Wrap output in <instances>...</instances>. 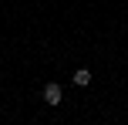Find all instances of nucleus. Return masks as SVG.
I'll return each instance as SVG.
<instances>
[{"label":"nucleus","instance_id":"1","mask_svg":"<svg viewBox=\"0 0 128 125\" xmlns=\"http://www.w3.org/2000/svg\"><path fill=\"white\" fill-rule=\"evenodd\" d=\"M61 98H64V91H61V85H44V101L47 105H61Z\"/></svg>","mask_w":128,"mask_h":125},{"label":"nucleus","instance_id":"2","mask_svg":"<svg viewBox=\"0 0 128 125\" xmlns=\"http://www.w3.org/2000/svg\"><path fill=\"white\" fill-rule=\"evenodd\" d=\"M74 85H91V71L88 68H78L74 71Z\"/></svg>","mask_w":128,"mask_h":125}]
</instances>
